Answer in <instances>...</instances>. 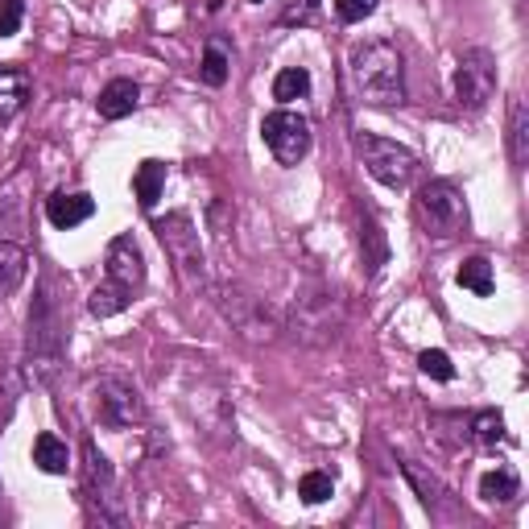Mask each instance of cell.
<instances>
[{
    "instance_id": "obj_1",
    "label": "cell",
    "mask_w": 529,
    "mask_h": 529,
    "mask_svg": "<svg viewBox=\"0 0 529 529\" xmlns=\"http://www.w3.org/2000/svg\"><path fill=\"white\" fill-rule=\"evenodd\" d=\"M348 79L360 104L393 108L406 104V62L393 42H364L348 54Z\"/></svg>"
},
{
    "instance_id": "obj_2",
    "label": "cell",
    "mask_w": 529,
    "mask_h": 529,
    "mask_svg": "<svg viewBox=\"0 0 529 529\" xmlns=\"http://www.w3.org/2000/svg\"><path fill=\"white\" fill-rule=\"evenodd\" d=\"M62 352H67V315H62V302L54 298V277L46 273L34 306H29V335H25L29 377L46 385L62 364Z\"/></svg>"
},
{
    "instance_id": "obj_3",
    "label": "cell",
    "mask_w": 529,
    "mask_h": 529,
    "mask_svg": "<svg viewBox=\"0 0 529 529\" xmlns=\"http://www.w3.org/2000/svg\"><path fill=\"white\" fill-rule=\"evenodd\" d=\"M153 232H158L182 290L186 294L207 290V253H203V240H199V228H195L191 215L170 211V215H162V220H153Z\"/></svg>"
},
{
    "instance_id": "obj_4",
    "label": "cell",
    "mask_w": 529,
    "mask_h": 529,
    "mask_svg": "<svg viewBox=\"0 0 529 529\" xmlns=\"http://www.w3.org/2000/svg\"><path fill=\"white\" fill-rule=\"evenodd\" d=\"M414 207H418V224L434 240H451V236L463 232V224H468V203H463V191L455 182H447V178L422 182Z\"/></svg>"
},
{
    "instance_id": "obj_5",
    "label": "cell",
    "mask_w": 529,
    "mask_h": 529,
    "mask_svg": "<svg viewBox=\"0 0 529 529\" xmlns=\"http://www.w3.org/2000/svg\"><path fill=\"white\" fill-rule=\"evenodd\" d=\"M83 496H87V509H91L96 521H104V525H124V521H129V517H124L120 496H116L112 463L91 439L83 443Z\"/></svg>"
},
{
    "instance_id": "obj_6",
    "label": "cell",
    "mask_w": 529,
    "mask_h": 529,
    "mask_svg": "<svg viewBox=\"0 0 529 529\" xmlns=\"http://www.w3.org/2000/svg\"><path fill=\"white\" fill-rule=\"evenodd\" d=\"M356 153H360L364 170L377 178V182H385V186H410L414 174H418V158H414L406 145H397L389 137L360 133L356 137Z\"/></svg>"
},
{
    "instance_id": "obj_7",
    "label": "cell",
    "mask_w": 529,
    "mask_h": 529,
    "mask_svg": "<svg viewBox=\"0 0 529 529\" xmlns=\"http://www.w3.org/2000/svg\"><path fill=\"white\" fill-rule=\"evenodd\" d=\"M492 91H496V58L480 46L463 50L455 62V104L476 116L488 108Z\"/></svg>"
},
{
    "instance_id": "obj_8",
    "label": "cell",
    "mask_w": 529,
    "mask_h": 529,
    "mask_svg": "<svg viewBox=\"0 0 529 529\" xmlns=\"http://www.w3.org/2000/svg\"><path fill=\"white\" fill-rule=\"evenodd\" d=\"M261 137L282 166H298L310 153V120L294 108H277L261 120Z\"/></svg>"
},
{
    "instance_id": "obj_9",
    "label": "cell",
    "mask_w": 529,
    "mask_h": 529,
    "mask_svg": "<svg viewBox=\"0 0 529 529\" xmlns=\"http://www.w3.org/2000/svg\"><path fill=\"white\" fill-rule=\"evenodd\" d=\"M91 406H96V422L108 430H129L145 418V401H141L137 385L120 381V377H104L91 389Z\"/></svg>"
},
{
    "instance_id": "obj_10",
    "label": "cell",
    "mask_w": 529,
    "mask_h": 529,
    "mask_svg": "<svg viewBox=\"0 0 529 529\" xmlns=\"http://www.w3.org/2000/svg\"><path fill=\"white\" fill-rule=\"evenodd\" d=\"M220 306H224V315L244 331V335H269V331H277V323H273V315H269V306L261 302V298H253V294H244V290H236V286H224L220 290Z\"/></svg>"
},
{
    "instance_id": "obj_11",
    "label": "cell",
    "mask_w": 529,
    "mask_h": 529,
    "mask_svg": "<svg viewBox=\"0 0 529 529\" xmlns=\"http://www.w3.org/2000/svg\"><path fill=\"white\" fill-rule=\"evenodd\" d=\"M104 265H108V277H112V282L129 286L133 294L145 286V277H149V269H145V257H141V244H137L133 236H116V240L108 244V257H104Z\"/></svg>"
},
{
    "instance_id": "obj_12",
    "label": "cell",
    "mask_w": 529,
    "mask_h": 529,
    "mask_svg": "<svg viewBox=\"0 0 529 529\" xmlns=\"http://www.w3.org/2000/svg\"><path fill=\"white\" fill-rule=\"evenodd\" d=\"M331 310H339L335 294H327V290L306 294V298H298V306H294V327H298L302 335H306V331H323V339H327V335H335V327H339V319H331Z\"/></svg>"
},
{
    "instance_id": "obj_13",
    "label": "cell",
    "mask_w": 529,
    "mask_h": 529,
    "mask_svg": "<svg viewBox=\"0 0 529 529\" xmlns=\"http://www.w3.org/2000/svg\"><path fill=\"white\" fill-rule=\"evenodd\" d=\"M91 215H96V199H91V195H67V191H58V195L46 199V220L54 228H62V232L87 224Z\"/></svg>"
},
{
    "instance_id": "obj_14",
    "label": "cell",
    "mask_w": 529,
    "mask_h": 529,
    "mask_svg": "<svg viewBox=\"0 0 529 529\" xmlns=\"http://www.w3.org/2000/svg\"><path fill=\"white\" fill-rule=\"evenodd\" d=\"M29 104V75L17 67H0V124H9Z\"/></svg>"
},
{
    "instance_id": "obj_15",
    "label": "cell",
    "mask_w": 529,
    "mask_h": 529,
    "mask_svg": "<svg viewBox=\"0 0 529 529\" xmlns=\"http://www.w3.org/2000/svg\"><path fill=\"white\" fill-rule=\"evenodd\" d=\"M137 100H141V87H137L133 79H112V83L100 91L96 108H100L104 120H120V116H129V112L137 108Z\"/></svg>"
},
{
    "instance_id": "obj_16",
    "label": "cell",
    "mask_w": 529,
    "mask_h": 529,
    "mask_svg": "<svg viewBox=\"0 0 529 529\" xmlns=\"http://www.w3.org/2000/svg\"><path fill=\"white\" fill-rule=\"evenodd\" d=\"M25 273H29V257H25V248H21V244H13V240H0V302H5L9 294H17V290H21Z\"/></svg>"
},
{
    "instance_id": "obj_17",
    "label": "cell",
    "mask_w": 529,
    "mask_h": 529,
    "mask_svg": "<svg viewBox=\"0 0 529 529\" xmlns=\"http://www.w3.org/2000/svg\"><path fill=\"white\" fill-rule=\"evenodd\" d=\"M129 302H133V290L120 286V282H112V277H104V282L91 290L87 310H91L96 319H112V315H120V310H129Z\"/></svg>"
},
{
    "instance_id": "obj_18",
    "label": "cell",
    "mask_w": 529,
    "mask_h": 529,
    "mask_svg": "<svg viewBox=\"0 0 529 529\" xmlns=\"http://www.w3.org/2000/svg\"><path fill=\"white\" fill-rule=\"evenodd\" d=\"M34 463H38L46 476H62V472L71 468V451H67V443H62L58 434L42 430L38 439H34Z\"/></svg>"
},
{
    "instance_id": "obj_19",
    "label": "cell",
    "mask_w": 529,
    "mask_h": 529,
    "mask_svg": "<svg viewBox=\"0 0 529 529\" xmlns=\"http://www.w3.org/2000/svg\"><path fill=\"white\" fill-rule=\"evenodd\" d=\"M133 191H137V203L145 211L158 207V199L166 191V162H141L133 174Z\"/></svg>"
},
{
    "instance_id": "obj_20",
    "label": "cell",
    "mask_w": 529,
    "mask_h": 529,
    "mask_svg": "<svg viewBox=\"0 0 529 529\" xmlns=\"http://www.w3.org/2000/svg\"><path fill=\"white\" fill-rule=\"evenodd\" d=\"M360 248H364V265H368V273L377 277V273H381V265L389 261V240H385V232H381V224H377V215H372L368 207H364V232H360Z\"/></svg>"
},
{
    "instance_id": "obj_21",
    "label": "cell",
    "mask_w": 529,
    "mask_h": 529,
    "mask_svg": "<svg viewBox=\"0 0 529 529\" xmlns=\"http://www.w3.org/2000/svg\"><path fill=\"white\" fill-rule=\"evenodd\" d=\"M517 492H521V480H517L513 468H505V463H501V468H492V472L480 476V496H484L488 505H509Z\"/></svg>"
},
{
    "instance_id": "obj_22",
    "label": "cell",
    "mask_w": 529,
    "mask_h": 529,
    "mask_svg": "<svg viewBox=\"0 0 529 529\" xmlns=\"http://www.w3.org/2000/svg\"><path fill=\"white\" fill-rule=\"evenodd\" d=\"M509 158L517 170H525V162H529V112H525L521 96L513 100V112H509Z\"/></svg>"
},
{
    "instance_id": "obj_23",
    "label": "cell",
    "mask_w": 529,
    "mask_h": 529,
    "mask_svg": "<svg viewBox=\"0 0 529 529\" xmlns=\"http://www.w3.org/2000/svg\"><path fill=\"white\" fill-rule=\"evenodd\" d=\"M463 434H468L472 443H480V447H496L505 439V418L496 410H480V414L468 418V430H463Z\"/></svg>"
},
{
    "instance_id": "obj_24",
    "label": "cell",
    "mask_w": 529,
    "mask_h": 529,
    "mask_svg": "<svg viewBox=\"0 0 529 529\" xmlns=\"http://www.w3.org/2000/svg\"><path fill=\"white\" fill-rule=\"evenodd\" d=\"M306 96H310V71L306 67L277 71V79H273V100L294 104V100H306Z\"/></svg>"
},
{
    "instance_id": "obj_25",
    "label": "cell",
    "mask_w": 529,
    "mask_h": 529,
    "mask_svg": "<svg viewBox=\"0 0 529 529\" xmlns=\"http://www.w3.org/2000/svg\"><path fill=\"white\" fill-rule=\"evenodd\" d=\"M228 50L220 46V42H207V50H203V62H199V79L207 83V87H224L228 83Z\"/></svg>"
},
{
    "instance_id": "obj_26",
    "label": "cell",
    "mask_w": 529,
    "mask_h": 529,
    "mask_svg": "<svg viewBox=\"0 0 529 529\" xmlns=\"http://www.w3.org/2000/svg\"><path fill=\"white\" fill-rule=\"evenodd\" d=\"M459 286L472 290L476 298H488L492 294V265L484 257H468L459 265Z\"/></svg>"
},
{
    "instance_id": "obj_27",
    "label": "cell",
    "mask_w": 529,
    "mask_h": 529,
    "mask_svg": "<svg viewBox=\"0 0 529 529\" xmlns=\"http://www.w3.org/2000/svg\"><path fill=\"white\" fill-rule=\"evenodd\" d=\"M331 492H335L331 472H306V476L298 480V496H302L306 505H323V501H331Z\"/></svg>"
},
{
    "instance_id": "obj_28",
    "label": "cell",
    "mask_w": 529,
    "mask_h": 529,
    "mask_svg": "<svg viewBox=\"0 0 529 529\" xmlns=\"http://www.w3.org/2000/svg\"><path fill=\"white\" fill-rule=\"evenodd\" d=\"M418 368L426 372V377H434V381H455V364H451V356L439 352V348H426V352L418 356Z\"/></svg>"
},
{
    "instance_id": "obj_29",
    "label": "cell",
    "mask_w": 529,
    "mask_h": 529,
    "mask_svg": "<svg viewBox=\"0 0 529 529\" xmlns=\"http://www.w3.org/2000/svg\"><path fill=\"white\" fill-rule=\"evenodd\" d=\"M319 17V0H286V9H282V25H310Z\"/></svg>"
},
{
    "instance_id": "obj_30",
    "label": "cell",
    "mask_w": 529,
    "mask_h": 529,
    "mask_svg": "<svg viewBox=\"0 0 529 529\" xmlns=\"http://www.w3.org/2000/svg\"><path fill=\"white\" fill-rule=\"evenodd\" d=\"M25 21V5L21 0H0V38H13Z\"/></svg>"
},
{
    "instance_id": "obj_31",
    "label": "cell",
    "mask_w": 529,
    "mask_h": 529,
    "mask_svg": "<svg viewBox=\"0 0 529 529\" xmlns=\"http://www.w3.org/2000/svg\"><path fill=\"white\" fill-rule=\"evenodd\" d=\"M372 9H377V0H335V13H339V21H344V25L364 21Z\"/></svg>"
},
{
    "instance_id": "obj_32",
    "label": "cell",
    "mask_w": 529,
    "mask_h": 529,
    "mask_svg": "<svg viewBox=\"0 0 529 529\" xmlns=\"http://www.w3.org/2000/svg\"><path fill=\"white\" fill-rule=\"evenodd\" d=\"M17 224H21V207L13 199H0V240L9 232H17Z\"/></svg>"
},
{
    "instance_id": "obj_33",
    "label": "cell",
    "mask_w": 529,
    "mask_h": 529,
    "mask_svg": "<svg viewBox=\"0 0 529 529\" xmlns=\"http://www.w3.org/2000/svg\"><path fill=\"white\" fill-rule=\"evenodd\" d=\"M253 5H261V0H253Z\"/></svg>"
}]
</instances>
